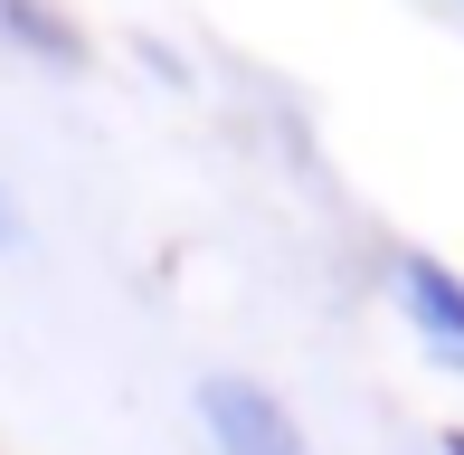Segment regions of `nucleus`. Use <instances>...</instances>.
Masks as SVG:
<instances>
[{
	"label": "nucleus",
	"mask_w": 464,
	"mask_h": 455,
	"mask_svg": "<svg viewBox=\"0 0 464 455\" xmlns=\"http://www.w3.org/2000/svg\"><path fill=\"white\" fill-rule=\"evenodd\" d=\"M189 418H199L208 455H313L304 418H294L266 380H246V370H208V380L189 389Z\"/></svg>",
	"instance_id": "f257e3e1"
},
{
	"label": "nucleus",
	"mask_w": 464,
	"mask_h": 455,
	"mask_svg": "<svg viewBox=\"0 0 464 455\" xmlns=\"http://www.w3.org/2000/svg\"><path fill=\"white\" fill-rule=\"evenodd\" d=\"M389 276H398V314H408V333L427 342L446 370H464V276L436 257V247H398Z\"/></svg>",
	"instance_id": "f03ea898"
},
{
	"label": "nucleus",
	"mask_w": 464,
	"mask_h": 455,
	"mask_svg": "<svg viewBox=\"0 0 464 455\" xmlns=\"http://www.w3.org/2000/svg\"><path fill=\"white\" fill-rule=\"evenodd\" d=\"M0 48H19L29 67H57V76H76L95 57L76 10H57V0H0Z\"/></svg>",
	"instance_id": "7ed1b4c3"
},
{
	"label": "nucleus",
	"mask_w": 464,
	"mask_h": 455,
	"mask_svg": "<svg viewBox=\"0 0 464 455\" xmlns=\"http://www.w3.org/2000/svg\"><path fill=\"white\" fill-rule=\"evenodd\" d=\"M19 247H29V209H19L10 180H0V257H19Z\"/></svg>",
	"instance_id": "20e7f679"
},
{
	"label": "nucleus",
	"mask_w": 464,
	"mask_h": 455,
	"mask_svg": "<svg viewBox=\"0 0 464 455\" xmlns=\"http://www.w3.org/2000/svg\"><path fill=\"white\" fill-rule=\"evenodd\" d=\"M436 455H464V427H446V437H436Z\"/></svg>",
	"instance_id": "39448f33"
}]
</instances>
